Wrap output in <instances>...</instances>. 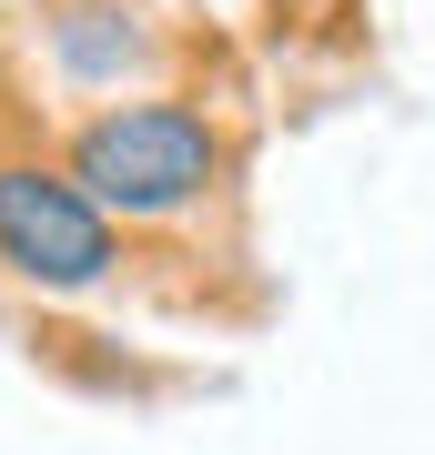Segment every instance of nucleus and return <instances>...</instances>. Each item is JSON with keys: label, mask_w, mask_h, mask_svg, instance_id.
<instances>
[{"label": "nucleus", "mask_w": 435, "mask_h": 455, "mask_svg": "<svg viewBox=\"0 0 435 455\" xmlns=\"http://www.w3.org/2000/svg\"><path fill=\"white\" fill-rule=\"evenodd\" d=\"M61 163L112 223H173V212H193L223 182V122L203 101H182V92L101 101V112L71 122Z\"/></svg>", "instance_id": "f257e3e1"}, {"label": "nucleus", "mask_w": 435, "mask_h": 455, "mask_svg": "<svg viewBox=\"0 0 435 455\" xmlns=\"http://www.w3.org/2000/svg\"><path fill=\"white\" fill-rule=\"evenodd\" d=\"M112 263H122V233L71 182V163L0 152V274L31 293H101Z\"/></svg>", "instance_id": "f03ea898"}]
</instances>
